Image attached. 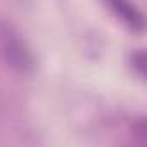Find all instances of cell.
Returning a JSON list of instances; mask_svg holds the SVG:
<instances>
[{"mask_svg":"<svg viewBox=\"0 0 147 147\" xmlns=\"http://www.w3.org/2000/svg\"><path fill=\"white\" fill-rule=\"evenodd\" d=\"M0 55L19 73H28L33 67V55L24 40L16 33L14 28L4 23H0Z\"/></svg>","mask_w":147,"mask_h":147,"instance_id":"6da1fadb","label":"cell"},{"mask_svg":"<svg viewBox=\"0 0 147 147\" xmlns=\"http://www.w3.org/2000/svg\"><path fill=\"white\" fill-rule=\"evenodd\" d=\"M106 4L130 30H133V31L144 30V16L130 0H106Z\"/></svg>","mask_w":147,"mask_h":147,"instance_id":"7a4b0ae2","label":"cell"},{"mask_svg":"<svg viewBox=\"0 0 147 147\" xmlns=\"http://www.w3.org/2000/svg\"><path fill=\"white\" fill-rule=\"evenodd\" d=\"M133 66L138 69L140 76L145 75V57H144V52H137V54L133 55Z\"/></svg>","mask_w":147,"mask_h":147,"instance_id":"3957f363","label":"cell"}]
</instances>
